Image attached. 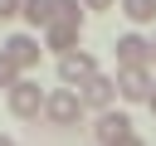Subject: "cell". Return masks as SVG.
I'll return each instance as SVG.
<instances>
[{
  "instance_id": "cell-1",
  "label": "cell",
  "mask_w": 156,
  "mask_h": 146,
  "mask_svg": "<svg viewBox=\"0 0 156 146\" xmlns=\"http://www.w3.org/2000/svg\"><path fill=\"white\" fill-rule=\"evenodd\" d=\"M83 112H88V107H83V97H78L73 88H54L49 102H44V117H49L54 127H78Z\"/></svg>"
},
{
  "instance_id": "cell-2",
  "label": "cell",
  "mask_w": 156,
  "mask_h": 146,
  "mask_svg": "<svg viewBox=\"0 0 156 146\" xmlns=\"http://www.w3.org/2000/svg\"><path fill=\"white\" fill-rule=\"evenodd\" d=\"M5 97H10V112H15L20 122H34V117L44 112V102H49V92H39V83H34V78L15 83V88H10Z\"/></svg>"
},
{
  "instance_id": "cell-3",
  "label": "cell",
  "mask_w": 156,
  "mask_h": 146,
  "mask_svg": "<svg viewBox=\"0 0 156 146\" xmlns=\"http://www.w3.org/2000/svg\"><path fill=\"white\" fill-rule=\"evenodd\" d=\"M88 78H98V58L88 54V49H78V54H68V58H58V83L63 88H83Z\"/></svg>"
},
{
  "instance_id": "cell-4",
  "label": "cell",
  "mask_w": 156,
  "mask_h": 146,
  "mask_svg": "<svg viewBox=\"0 0 156 146\" xmlns=\"http://www.w3.org/2000/svg\"><path fill=\"white\" fill-rule=\"evenodd\" d=\"M156 88V73L151 68H117V97L122 102H146Z\"/></svg>"
},
{
  "instance_id": "cell-5",
  "label": "cell",
  "mask_w": 156,
  "mask_h": 146,
  "mask_svg": "<svg viewBox=\"0 0 156 146\" xmlns=\"http://www.w3.org/2000/svg\"><path fill=\"white\" fill-rule=\"evenodd\" d=\"M78 97H83V107H93V112H112V107H117V78L98 73V78H88V83L78 88Z\"/></svg>"
},
{
  "instance_id": "cell-6",
  "label": "cell",
  "mask_w": 156,
  "mask_h": 146,
  "mask_svg": "<svg viewBox=\"0 0 156 146\" xmlns=\"http://www.w3.org/2000/svg\"><path fill=\"white\" fill-rule=\"evenodd\" d=\"M122 136H132V117L117 112V107H112V112H98V122H93V141H98V146H117Z\"/></svg>"
},
{
  "instance_id": "cell-7",
  "label": "cell",
  "mask_w": 156,
  "mask_h": 146,
  "mask_svg": "<svg viewBox=\"0 0 156 146\" xmlns=\"http://www.w3.org/2000/svg\"><path fill=\"white\" fill-rule=\"evenodd\" d=\"M78 44H83V29H78V24H49V29H44V49H54L58 58L78 54Z\"/></svg>"
},
{
  "instance_id": "cell-8",
  "label": "cell",
  "mask_w": 156,
  "mask_h": 146,
  "mask_svg": "<svg viewBox=\"0 0 156 146\" xmlns=\"http://www.w3.org/2000/svg\"><path fill=\"white\" fill-rule=\"evenodd\" d=\"M112 54H117V68H146V58H151V44H146L141 34H122Z\"/></svg>"
},
{
  "instance_id": "cell-9",
  "label": "cell",
  "mask_w": 156,
  "mask_h": 146,
  "mask_svg": "<svg viewBox=\"0 0 156 146\" xmlns=\"http://www.w3.org/2000/svg\"><path fill=\"white\" fill-rule=\"evenodd\" d=\"M5 54L29 73V68L39 63V54H44V49H39V39H34V34H10V39H5Z\"/></svg>"
},
{
  "instance_id": "cell-10",
  "label": "cell",
  "mask_w": 156,
  "mask_h": 146,
  "mask_svg": "<svg viewBox=\"0 0 156 146\" xmlns=\"http://www.w3.org/2000/svg\"><path fill=\"white\" fill-rule=\"evenodd\" d=\"M24 19L34 29H49L54 24V0H24Z\"/></svg>"
},
{
  "instance_id": "cell-11",
  "label": "cell",
  "mask_w": 156,
  "mask_h": 146,
  "mask_svg": "<svg viewBox=\"0 0 156 146\" xmlns=\"http://www.w3.org/2000/svg\"><path fill=\"white\" fill-rule=\"evenodd\" d=\"M117 10H122L132 24H151V19H156V0H122Z\"/></svg>"
},
{
  "instance_id": "cell-12",
  "label": "cell",
  "mask_w": 156,
  "mask_h": 146,
  "mask_svg": "<svg viewBox=\"0 0 156 146\" xmlns=\"http://www.w3.org/2000/svg\"><path fill=\"white\" fill-rule=\"evenodd\" d=\"M54 24H78L83 29V0H54Z\"/></svg>"
},
{
  "instance_id": "cell-13",
  "label": "cell",
  "mask_w": 156,
  "mask_h": 146,
  "mask_svg": "<svg viewBox=\"0 0 156 146\" xmlns=\"http://www.w3.org/2000/svg\"><path fill=\"white\" fill-rule=\"evenodd\" d=\"M15 83H24V68H20V63H15V58H10V54H5V49H0V88H5V92H10V88H15Z\"/></svg>"
},
{
  "instance_id": "cell-14",
  "label": "cell",
  "mask_w": 156,
  "mask_h": 146,
  "mask_svg": "<svg viewBox=\"0 0 156 146\" xmlns=\"http://www.w3.org/2000/svg\"><path fill=\"white\" fill-rule=\"evenodd\" d=\"M15 15H24V0H0V19H15Z\"/></svg>"
},
{
  "instance_id": "cell-15",
  "label": "cell",
  "mask_w": 156,
  "mask_h": 146,
  "mask_svg": "<svg viewBox=\"0 0 156 146\" xmlns=\"http://www.w3.org/2000/svg\"><path fill=\"white\" fill-rule=\"evenodd\" d=\"M122 0H83V10H117Z\"/></svg>"
},
{
  "instance_id": "cell-16",
  "label": "cell",
  "mask_w": 156,
  "mask_h": 146,
  "mask_svg": "<svg viewBox=\"0 0 156 146\" xmlns=\"http://www.w3.org/2000/svg\"><path fill=\"white\" fill-rule=\"evenodd\" d=\"M117 146H146V141H141V136H136V131H132V136H122V141H117Z\"/></svg>"
},
{
  "instance_id": "cell-17",
  "label": "cell",
  "mask_w": 156,
  "mask_h": 146,
  "mask_svg": "<svg viewBox=\"0 0 156 146\" xmlns=\"http://www.w3.org/2000/svg\"><path fill=\"white\" fill-rule=\"evenodd\" d=\"M146 68H151V73H156V39H151V58H146Z\"/></svg>"
},
{
  "instance_id": "cell-18",
  "label": "cell",
  "mask_w": 156,
  "mask_h": 146,
  "mask_svg": "<svg viewBox=\"0 0 156 146\" xmlns=\"http://www.w3.org/2000/svg\"><path fill=\"white\" fill-rule=\"evenodd\" d=\"M146 107H151V117H156V88H151V97H146Z\"/></svg>"
},
{
  "instance_id": "cell-19",
  "label": "cell",
  "mask_w": 156,
  "mask_h": 146,
  "mask_svg": "<svg viewBox=\"0 0 156 146\" xmlns=\"http://www.w3.org/2000/svg\"><path fill=\"white\" fill-rule=\"evenodd\" d=\"M0 146H15V141H10V136H5V131H0Z\"/></svg>"
}]
</instances>
